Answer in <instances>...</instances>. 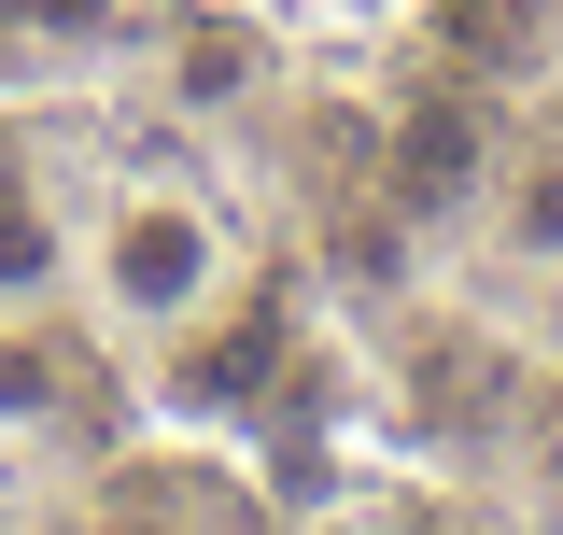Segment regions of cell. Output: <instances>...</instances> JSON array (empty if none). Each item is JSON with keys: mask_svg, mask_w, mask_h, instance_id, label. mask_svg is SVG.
<instances>
[{"mask_svg": "<svg viewBox=\"0 0 563 535\" xmlns=\"http://www.w3.org/2000/svg\"><path fill=\"white\" fill-rule=\"evenodd\" d=\"M240 268H254L240 198L211 184L198 155H169V141H113V155L70 170V310L128 352V381L198 325Z\"/></svg>", "mask_w": 563, "mask_h": 535, "instance_id": "cell-1", "label": "cell"}, {"mask_svg": "<svg viewBox=\"0 0 563 535\" xmlns=\"http://www.w3.org/2000/svg\"><path fill=\"white\" fill-rule=\"evenodd\" d=\"M128 352L85 325L70 296H29V310H0V466L14 479H70L99 466L113 437H128Z\"/></svg>", "mask_w": 563, "mask_h": 535, "instance_id": "cell-2", "label": "cell"}, {"mask_svg": "<svg viewBox=\"0 0 563 535\" xmlns=\"http://www.w3.org/2000/svg\"><path fill=\"white\" fill-rule=\"evenodd\" d=\"M493 141H507V99L465 85V70H409L380 113H366V184L409 240H465L493 184Z\"/></svg>", "mask_w": 563, "mask_h": 535, "instance_id": "cell-3", "label": "cell"}, {"mask_svg": "<svg viewBox=\"0 0 563 535\" xmlns=\"http://www.w3.org/2000/svg\"><path fill=\"white\" fill-rule=\"evenodd\" d=\"M43 535H268L254 507V479L240 451H198V437H155V451H99V466H70V507Z\"/></svg>", "mask_w": 563, "mask_h": 535, "instance_id": "cell-4", "label": "cell"}, {"mask_svg": "<svg viewBox=\"0 0 563 535\" xmlns=\"http://www.w3.org/2000/svg\"><path fill=\"white\" fill-rule=\"evenodd\" d=\"M465 240H479L507 282H563V99H521V113H507Z\"/></svg>", "mask_w": 563, "mask_h": 535, "instance_id": "cell-5", "label": "cell"}, {"mask_svg": "<svg viewBox=\"0 0 563 535\" xmlns=\"http://www.w3.org/2000/svg\"><path fill=\"white\" fill-rule=\"evenodd\" d=\"M70 296V141L0 99V310Z\"/></svg>", "mask_w": 563, "mask_h": 535, "instance_id": "cell-6", "label": "cell"}, {"mask_svg": "<svg viewBox=\"0 0 563 535\" xmlns=\"http://www.w3.org/2000/svg\"><path fill=\"white\" fill-rule=\"evenodd\" d=\"M141 0H0V70H99L128 57Z\"/></svg>", "mask_w": 563, "mask_h": 535, "instance_id": "cell-7", "label": "cell"}, {"mask_svg": "<svg viewBox=\"0 0 563 535\" xmlns=\"http://www.w3.org/2000/svg\"><path fill=\"white\" fill-rule=\"evenodd\" d=\"M0 535H43V522H0Z\"/></svg>", "mask_w": 563, "mask_h": 535, "instance_id": "cell-8", "label": "cell"}, {"mask_svg": "<svg viewBox=\"0 0 563 535\" xmlns=\"http://www.w3.org/2000/svg\"><path fill=\"white\" fill-rule=\"evenodd\" d=\"M366 14H380V0H366Z\"/></svg>", "mask_w": 563, "mask_h": 535, "instance_id": "cell-9", "label": "cell"}]
</instances>
